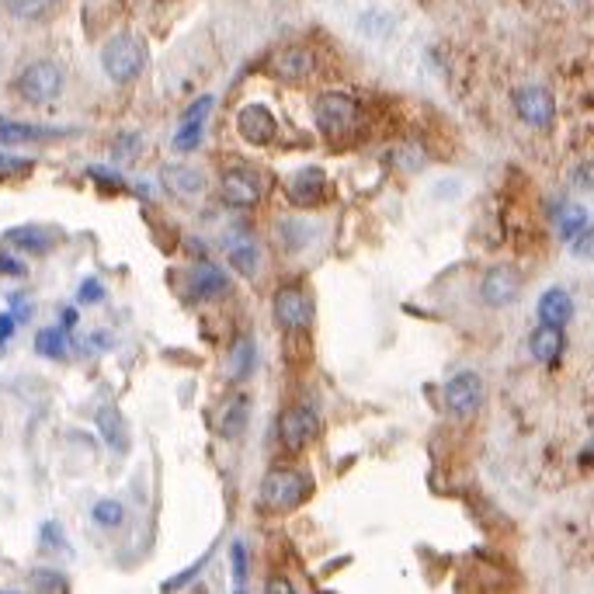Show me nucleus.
<instances>
[{
    "label": "nucleus",
    "instance_id": "1",
    "mask_svg": "<svg viewBox=\"0 0 594 594\" xmlns=\"http://www.w3.org/2000/svg\"><path fill=\"white\" fill-rule=\"evenodd\" d=\"M146 66V46L132 32H119L101 49V70L112 84H132Z\"/></svg>",
    "mask_w": 594,
    "mask_h": 594
},
{
    "label": "nucleus",
    "instance_id": "2",
    "mask_svg": "<svg viewBox=\"0 0 594 594\" xmlns=\"http://www.w3.org/2000/svg\"><path fill=\"white\" fill-rule=\"evenodd\" d=\"M310 497V476L296 469H271L261 480V504L268 511H296Z\"/></svg>",
    "mask_w": 594,
    "mask_h": 594
},
{
    "label": "nucleus",
    "instance_id": "3",
    "mask_svg": "<svg viewBox=\"0 0 594 594\" xmlns=\"http://www.w3.org/2000/svg\"><path fill=\"white\" fill-rule=\"evenodd\" d=\"M313 119H317V129L324 136H344L358 126V101L351 94L341 91H327L317 98L313 105Z\"/></svg>",
    "mask_w": 594,
    "mask_h": 594
},
{
    "label": "nucleus",
    "instance_id": "4",
    "mask_svg": "<svg viewBox=\"0 0 594 594\" xmlns=\"http://www.w3.org/2000/svg\"><path fill=\"white\" fill-rule=\"evenodd\" d=\"M522 271L515 264H494L487 268V275L480 278V303L490 310H504V306H515L522 296Z\"/></svg>",
    "mask_w": 594,
    "mask_h": 594
},
{
    "label": "nucleus",
    "instance_id": "5",
    "mask_svg": "<svg viewBox=\"0 0 594 594\" xmlns=\"http://www.w3.org/2000/svg\"><path fill=\"white\" fill-rule=\"evenodd\" d=\"M63 91V70L53 60H39L25 66V73L18 77V94L28 105H49L53 98H60Z\"/></svg>",
    "mask_w": 594,
    "mask_h": 594
},
{
    "label": "nucleus",
    "instance_id": "6",
    "mask_svg": "<svg viewBox=\"0 0 594 594\" xmlns=\"http://www.w3.org/2000/svg\"><path fill=\"white\" fill-rule=\"evenodd\" d=\"M219 195L226 205L233 209H254L264 195V178L254 167H230V171L219 178Z\"/></svg>",
    "mask_w": 594,
    "mask_h": 594
},
{
    "label": "nucleus",
    "instance_id": "7",
    "mask_svg": "<svg viewBox=\"0 0 594 594\" xmlns=\"http://www.w3.org/2000/svg\"><path fill=\"white\" fill-rule=\"evenodd\" d=\"M320 435V417L310 407H289L278 414V438H282L285 449L303 452L317 442Z\"/></svg>",
    "mask_w": 594,
    "mask_h": 594
},
{
    "label": "nucleus",
    "instance_id": "8",
    "mask_svg": "<svg viewBox=\"0 0 594 594\" xmlns=\"http://www.w3.org/2000/svg\"><path fill=\"white\" fill-rule=\"evenodd\" d=\"M515 112L525 126L532 129H549L556 122V101L546 87L539 84H525L515 91Z\"/></svg>",
    "mask_w": 594,
    "mask_h": 594
},
{
    "label": "nucleus",
    "instance_id": "9",
    "mask_svg": "<svg viewBox=\"0 0 594 594\" xmlns=\"http://www.w3.org/2000/svg\"><path fill=\"white\" fill-rule=\"evenodd\" d=\"M487 400V390H483V379L476 372H456V376L445 383V407L456 417H473L476 410Z\"/></svg>",
    "mask_w": 594,
    "mask_h": 594
},
{
    "label": "nucleus",
    "instance_id": "10",
    "mask_svg": "<svg viewBox=\"0 0 594 594\" xmlns=\"http://www.w3.org/2000/svg\"><path fill=\"white\" fill-rule=\"evenodd\" d=\"M271 313H275V320L285 330H303V327H310V320H313V303H310V296H306V289L285 285V289L275 292Z\"/></svg>",
    "mask_w": 594,
    "mask_h": 594
},
{
    "label": "nucleus",
    "instance_id": "11",
    "mask_svg": "<svg viewBox=\"0 0 594 594\" xmlns=\"http://www.w3.org/2000/svg\"><path fill=\"white\" fill-rule=\"evenodd\" d=\"M230 275H226V268H219V264L212 261H202L192 268V275H188V296L192 299H202V303H212V299H223L230 296Z\"/></svg>",
    "mask_w": 594,
    "mask_h": 594
},
{
    "label": "nucleus",
    "instance_id": "12",
    "mask_svg": "<svg viewBox=\"0 0 594 594\" xmlns=\"http://www.w3.org/2000/svg\"><path fill=\"white\" fill-rule=\"evenodd\" d=\"M4 240L11 247H18V251L35 254V258H46V254L60 244V230H53V226H39V223H25V226H11V230L4 233Z\"/></svg>",
    "mask_w": 594,
    "mask_h": 594
},
{
    "label": "nucleus",
    "instance_id": "13",
    "mask_svg": "<svg viewBox=\"0 0 594 594\" xmlns=\"http://www.w3.org/2000/svg\"><path fill=\"white\" fill-rule=\"evenodd\" d=\"M285 192H289L299 209H313V205H320L327 198V174L320 167H303V171H296L285 181Z\"/></svg>",
    "mask_w": 594,
    "mask_h": 594
},
{
    "label": "nucleus",
    "instance_id": "14",
    "mask_svg": "<svg viewBox=\"0 0 594 594\" xmlns=\"http://www.w3.org/2000/svg\"><path fill=\"white\" fill-rule=\"evenodd\" d=\"M237 132L251 146H268L271 139H275V132H278V122L264 105H244L237 112Z\"/></svg>",
    "mask_w": 594,
    "mask_h": 594
},
{
    "label": "nucleus",
    "instance_id": "15",
    "mask_svg": "<svg viewBox=\"0 0 594 594\" xmlns=\"http://www.w3.org/2000/svg\"><path fill=\"white\" fill-rule=\"evenodd\" d=\"M212 112V98L205 94V98H198L192 108L185 112V119H181L178 132H174V150L178 153H192L198 150V143H202V129H205V119H209Z\"/></svg>",
    "mask_w": 594,
    "mask_h": 594
},
{
    "label": "nucleus",
    "instance_id": "16",
    "mask_svg": "<svg viewBox=\"0 0 594 594\" xmlns=\"http://www.w3.org/2000/svg\"><path fill=\"white\" fill-rule=\"evenodd\" d=\"M160 181L167 185V192L181 195V198H195L205 192V174L192 164H164L160 167Z\"/></svg>",
    "mask_w": 594,
    "mask_h": 594
},
{
    "label": "nucleus",
    "instance_id": "17",
    "mask_svg": "<svg viewBox=\"0 0 594 594\" xmlns=\"http://www.w3.org/2000/svg\"><path fill=\"white\" fill-rule=\"evenodd\" d=\"M528 351H532L535 362H546L553 365L556 358L567 351V337H563V327H553V324H539L528 334Z\"/></svg>",
    "mask_w": 594,
    "mask_h": 594
},
{
    "label": "nucleus",
    "instance_id": "18",
    "mask_svg": "<svg viewBox=\"0 0 594 594\" xmlns=\"http://www.w3.org/2000/svg\"><path fill=\"white\" fill-rule=\"evenodd\" d=\"M542 324H553V327H567L574 320V299H570L567 289H546L539 296V306H535Z\"/></svg>",
    "mask_w": 594,
    "mask_h": 594
},
{
    "label": "nucleus",
    "instance_id": "19",
    "mask_svg": "<svg viewBox=\"0 0 594 594\" xmlns=\"http://www.w3.org/2000/svg\"><path fill=\"white\" fill-rule=\"evenodd\" d=\"M271 66H275V73L282 80H306L313 73V66H317V60H313V53L306 46H285L282 53H275Z\"/></svg>",
    "mask_w": 594,
    "mask_h": 594
},
{
    "label": "nucleus",
    "instance_id": "20",
    "mask_svg": "<svg viewBox=\"0 0 594 594\" xmlns=\"http://www.w3.org/2000/svg\"><path fill=\"white\" fill-rule=\"evenodd\" d=\"M247 421H251V396L240 393L219 410V435H223L226 442H237L247 431Z\"/></svg>",
    "mask_w": 594,
    "mask_h": 594
},
{
    "label": "nucleus",
    "instance_id": "21",
    "mask_svg": "<svg viewBox=\"0 0 594 594\" xmlns=\"http://www.w3.org/2000/svg\"><path fill=\"white\" fill-rule=\"evenodd\" d=\"M98 428H101V438L108 442V449H115L119 456L122 452H129V424H126V417H122L119 407L105 403V407L98 410Z\"/></svg>",
    "mask_w": 594,
    "mask_h": 594
},
{
    "label": "nucleus",
    "instance_id": "22",
    "mask_svg": "<svg viewBox=\"0 0 594 594\" xmlns=\"http://www.w3.org/2000/svg\"><path fill=\"white\" fill-rule=\"evenodd\" d=\"M254 358H258V351H254L251 337H237V341H233V348H230V358H226V372H230L233 383H240V379L251 376Z\"/></svg>",
    "mask_w": 594,
    "mask_h": 594
},
{
    "label": "nucleus",
    "instance_id": "23",
    "mask_svg": "<svg viewBox=\"0 0 594 594\" xmlns=\"http://www.w3.org/2000/svg\"><path fill=\"white\" fill-rule=\"evenodd\" d=\"M66 132L42 129V126H18V122H0V139L4 143H46V139H60Z\"/></svg>",
    "mask_w": 594,
    "mask_h": 594
},
{
    "label": "nucleus",
    "instance_id": "24",
    "mask_svg": "<svg viewBox=\"0 0 594 594\" xmlns=\"http://www.w3.org/2000/svg\"><path fill=\"white\" fill-rule=\"evenodd\" d=\"M230 264L240 275H258L261 271V247L251 237H240L237 244H230Z\"/></svg>",
    "mask_w": 594,
    "mask_h": 594
},
{
    "label": "nucleus",
    "instance_id": "25",
    "mask_svg": "<svg viewBox=\"0 0 594 594\" xmlns=\"http://www.w3.org/2000/svg\"><path fill=\"white\" fill-rule=\"evenodd\" d=\"M91 518H94V525H98V528H108V532H115V528L126 525L129 511H126V504H122L119 497H101V501L91 508Z\"/></svg>",
    "mask_w": 594,
    "mask_h": 594
},
{
    "label": "nucleus",
    "instance_id": "26",
    "mask_svg": "<svg viewBox=\"0 0 594 594\" xmlns=\"http://www.w3.org/2000/svg\"><path fill=\"white\" fill-rule=\"evenodd\" d=\"M35 351H39L42 358H66L70 344H66L63 327H46V330H39V334H35Z\"/></svg>",
    "mask_w": 594,
    "mask_h": 594
},
{
    "label": "nucleus",
    "instance_id": "27",
    "mask_svg": "<svg viewBox=\"0 0 594 594\" xmlns=\"http://www.w3.org/2000/svg\"><path fill=\"white\" fill-rule=\"evenodd\" d=\"M56 0H4V7L21 21H42L49 11H53Z\"/></svg>",
    "mask_w": 594,
    "mask_h": 594
},
{
    "label": "nucleus",
    "instance_id": "28",
    "mask_svg": "<svg viewBox=\"0 0 594 594\" xmlns=\"http://www.w3.org/2000/svg\"><path fill=\"white\" fill-rule=\"evenodd\" d=\"M591 219H588V209H577V205H570V209L560 212V237L563 240H574L581 230H588Z\"/></svg>",
    "mask_w": 594,
    "mask_h": 594
},
{
    "label": "nucleus",
    "instance_id": "29",
    "mask_svg": "<svg viewBox=\"0 0 594 594\" xmlns=\"http://www.w3.org/2000/svg\"><path fill=\"white\" fill-rule=\"evenodd\" d=\"M230 563H233V588L244 591L247 588V546L244 542H233L230 546Z\"/></svg>",
    "mask_w": 594,
    "mask_h": 594
},
{
    "label": "nucleus",
    "instance_id": "30",
    "mask_svg": "<svg viewBox=\"0 0 594 594\" xmlns=\"http://www.w3.org/2000/svg\"><path fill=\"white\" fill-rule=\"evenodd\" d=\"M32 588L39 591H70V581L60 574V570H35L32 574Z\"/></svg>",
    "mask_w": 594,
    "mask_h": 594
},
{
    "label": "nucleus",
    "instance_id": "31",
    "mask_svg": "<svg viewBox=\"0 0 594 594\" xmlns=\"http://www.w3.org/2000/svg\"><path fill=\"white\" fill-rule=\"evenodd\" d=\"M77 299H80V306H98L101 299H105V285H101L98 278H84L77 289Z\"/></svg>",
    "mask_w": 594,
    "mask_h": 594
},
{
    "label": "nucleus",
    "instance_id": "32",
    "mask_svg": "<svg viewBox=\"0 0 594 594\" xmlns=\"http://www.w3.org/2000/svg\"><path fill=\"white\" fill-rule=\"evenodd\" d=\"M39 542H42V549H66L63 528L56 525V522H46V525H42V532H39Z\"/></svg>",
    "mask_w": 594,
    "mask_h": 594
},
{
    "label": "nucleus",
    "instance_id": "33",
    "mask_svg": "<svg viewBox=\"0 0 594 594\" xmlns=\"http://www.w3.org/2000/svg\"><path fill=\"white\" fill-rule=\"evenodd\" d=\"M14 174H28V164L25 160H14V157H7V153H0V181L14 178Z\"/></svg>",
    "mask_w": 594,
    "mask_h": 594
},
{
    "label": "nucleus",
    "instance_id": "34",
    "mask_svg": "<svg viewBox=\"0 0 594 594\" xmlns=\"http://www.w3.org/2000/svg\"><path fill=\"white\" fill-rule=\"evenodd\" d=\"M0 275H25V264L14 261L11 254L0 251Z\"/></svg>",
    "mask_w": 594,
    "mask_h": 594
},
{
    "label": "nucleus",
    "instance_id": "35",
    "mask_svg": "<svg viewBox=\"0 0 594 594\" xmlns=\"http://www.w3.org/2000/svg\"><path fill=\"white\" fill-rule=\"evenodd\" d=\"M14 327H18V320H14V313H0V344H4L7 337L14 334Z\"/></svg>",
    "mask_w": 594,
    "mask_h": 594
},
{
    "label": "nucleus",
    "instance_id": "36",
    "mask_svg": "<svg viewBox=\"0 0 594 594\" xmlns=\"http://www.w3.org/2000/svg\"><path fill=\"white\" fill-rule=\"evenodd\" d=\"M264 591H268V594H292V584L289 581H282V577H271V581L268 584H264Z\"/></svg>",
    "mask_w": 594,
    "mask_h": 594
},
{
    "label": "nucleus",
    "instance_id": "37",
    "mask_svg": "<svg viewBox=\"0 0 594 594\" xmlns=\"http://www.w3.org/2000/svg\"><path fill=\"white\" fill-rule=\"evenodd\" d=\"M91 178H101V181H105V185H119V174H115V171H105V167H91Z\"/></svg>",
    "mask_w": 594,
    "mask_h": 594
},
{
    "label": "nucleus",
    "instance_id": "38",
    "mask_svg": "<svg viewBox=\"0 0 594 594\" xmlns=\"http://www.w3.org/2000/svg\"><path fill=\"white\" fill-rule=\"evenodd\" d=\"M77 327V310H63V330Z\"/></svg>",
    "mask_w": 594,
    "mask_h": 594
},
{
    "label": "nucleus",
    "instance_id": "39",
    "mask_svg": "<svg viewBox=\"0 0 594 594\" xmlns=\"http://www.w3.org/2000/svg\"><path fill=\"white\" fill-rule=\"evenodd\" d=\"M570 4H584V0H570Z\"/></svg>",
    "mask_w": 594,
    "mask_h": 594
}]
</instances>
